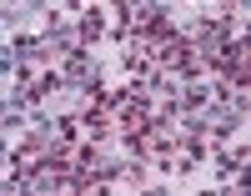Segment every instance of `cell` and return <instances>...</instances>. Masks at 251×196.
<instances>
[{"label":"cell","instance_id":"obj_1","mask_svg":"<svg viewBox=\"0 0 251 196\" xmlns=\"http://www.w3.org/2000/svg\"><path fill=\"white\" fill-rule=\"evenodd\" d=\"M66 76H71V81H91V76H96L91 56H86V51H71V65H66Z\"/></svg>","mask_w":251,"mask_h":196},{"label":"cell","instance_id":"obj_2","mask_svg":"<svg viewBox=\"0 0 251 196\" xmlns=\"http://www.w3.org/2000/svg\"><path fill=\"white\" fill-rule=\"evenodd\" d=\"M75 35H80V40H96V35H100V10H86V15H80V20H75Z\"/></svg>","mask_w":251,"mask_h":196}]
</instances>
